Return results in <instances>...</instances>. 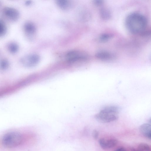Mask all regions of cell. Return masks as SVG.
Instances as JSON below:
<instances>
[{
  "label": "cell",
  "mask_w": 151,
  "mask_h": 151,
  "mask_svg": "<svg viewBox=\"0 0 151 151\" xmlns=\"http://www.w3.org/2000/svg\"><path fill=\"white\" fill-rule=\"evenodd\" d=\"M96 57L98 59L104 61H109L114 58V55L111 53L104 50L97 52L95 54Z\"/></svg>",
  "instance_id": "ba28073f"
},
{
  "label": "cell",
  "mask_w": 151,
  "mask_h": 151,
  "mask_svg": "<svg viewBox=\"0 0 151 151\" xmlns=\"http://www.w3.org/2000/svg\"><path fill=\"white\" fill-rule=\"evenodd\" d=\"M113 36V35L110 33L103 34L100 36L99 40L102 42H106L112 38Z\"/></svg>",
  "instance_id": "2e32d148"
},
{
  "label": "cell",
  "mask_w": 151,
  "mask_h": 151,
  "mask_svg": "<svg viewBox=\"0 0 151 151\" xmlns=\"http://www.w3.org/2000/svg\"><path fill=\"white\" fill-rule=\"evenodd\" d=\"M93 3L96 5L99 6L102 4L103 3V1L100 0H94Z\"/></svg>",
  "instance_id": "d6986e66"
},
{
  "label": "cell",
  "mask_w": 151,
  "mask_h": 151,
  "mask_svg": "<svg viewBox=\"0 0 151 151\" xmlns=\"http://www.w3.org/2000/svg\"><path fill=\"white\" fill-rule=\"evenodd\" d=\"M7 48L10 53L14 54L18 51L19 50V46L17 43L12 42L8 44Z\"/></svg>",
  "instance_id": "7c38bea8"
},
{
  "label": "cell",
  "mask_w": 151,
  "mask_h": 151,
  "mask_svg": "<svg viewBox=\"0 0 151 151\" xmlns=\"http://www.w3.org/2000/svg\"><path fill=\"white\" fill-rule=\"evenodd\" d=\"M57 4L61 9L66 10L69 9L71 6L70 1L66 0H58L57 1Z\"/></svg>",
  "instance_id": "8fae6325"
},
{
  "label": "cell",
  "mask_w": 151,
  "mask_h": 151,
  "mask_svg": "<svg viewBox=\"0 0 151 151\" xmlns=\"http://www.w3.org/2000/svg\"><path fill=\"white\" fill-rule=\"evenodd\" d=\"M119 110V108L116 106H107L96 114L94 117L96 120L101 123L112 122L118 119Z\"/></svg>",
  "instance_id": "3957f363"
},
{
  "label": "cell",
  "mask_w": 151,
  "mask_h": 151,
  "mask_svg": "<svg viewBox=\"0 0 151 151\" xmlns=\"http://www.w3.org/2000/svg\"><path fill=\"white\" fill-rule=\"evenodd\" d=\"M88 55L85 52L77 51H71L66 55L67 61L73 63L79 60H85L88 58Z\"/></svg>",
  "instance_id": "5b68a950"
},
{
  "label": "cell",
  "mask_w": 151,
  "mask_h": 151,
  "mask_svg": "<svg viewBox=\"0 0 151 151\" xmlns=\"http://www.w3.org/2000/svg\"><path fill=\"white\" fill-rule=\"evenodd\" d=\"M24 29L26 35L31 38L36 31V27L34 23L30 22H25L24 25Z\"/></svg>",
  "instance_id": "9c48e42d"
},
{
  "label": "cell",
  "mask_w": 151,
  "mask_h": 151,
  "mask_svg": "<svg viewBox=\"0 0 151 151\" xmlns=\"http://www.w3.org/2000/svg\"><path fill=\"white\" fill-rule=\"evenodd\" d=\"M141 134L145 137L150 139L151 138V126L150 124L145 123L141 125L139 128Z\"/></svg>",
  "instance_id": "30bf717a"
},
{
  "label": "cell",
  "mask_w": 151,
  "mask_h": 151,
  "mask_svg": "<svg viewBox=\"0 0 151 151\" xmlns=\"http://www.w3.org/2000/svg\"><path fill=\"white\" fill-rule=\"evenodd\" d=\"M138 150L139 151H151V148L148 144L144 143L139 144L138 146Z\"/></svg>",
  "instance_id": "9a60e30c"
},
{
  "label": "cell",
  "mask_w": 151,
  "mask_h": 151,
  "mask_svg": "<svg viewBox=\"0 0 151 151\" xmlns=\"http://www.w3.org/2000/svg\"><path fill=\"white\" fill-rule=\"evenodd\" d=\"M9 63L7 60L3 59L0 60V68L2 69L6 68L9 66Z\"/></svg>",
  "instance_id": "e0dca14e"
},
{
  "label": "cell",
  "mask_w": 151,
  "mask_h": 151,
  "mask_svg": "<svg viewBox=\"0 0 151 151\" xmlns=\"http://www.w3.org/2000/svg\"><path fill=\"white\" fill-rule=\"evenodd\" d=\"M31 135L18 131L7 132L0 138V147L9 150L20 148L27 143L32 137Z\"/></svg>",
  "instance_id": "6da1fadb"
},
{
  "label": "cell",
  "mask_w": 151,
  "mask_h": 151,
  "mask_svg": "<svg viewBox=\"0 0 151 151\" xmlns=\"http://www.w3.org/2000/svg\"></svg>",
  "instance_id": "7402d4cb"
},
{
  "label": "cell",
  "mask_w": 151,
  "mask_h": 151,
  "mask_svg": "<svg viewBox=\"0 0 151 151\" xmlns=\"http://www.w3.org/2000/svg\"><path fill=\"white\" fill-rule=\"evenodd\" d=\"M40 57L35 54L28 55L22 57L20 62L24 66L27 67H32L36 65L39 62Z\"/></svg>",
  "instance_id": "277c9868"
},
{
  "label": "cell",
  "mask_w": 151,
  "mask_h": 151,
  "mask_svg": "<svg viewBox=\"0 0 151 151\" xmlns=\"http://www.w3.org/2000/svg\"><path fill=\"white\" fill-rule=\"evenodd\" d=\"M7 32V27L4 22L0 19V37L4 36Z\"/></svg>",
  "instance_id": "5bb4252c"
},
{
  "label": "cell",
  "mask_w": 151,
  "mask_h": 151,
  "mask_svg": "<svg viewBox=\"0 0 151 151\" xmlns=\"http://www.w3.org/2000/svg\"><path fill=\"white\" fill-rule=\"evenodd\" d=\"M32 3V1H27L25 2V4L27 6H29Z\"/></svg>",
  "instance_id": "44dd1931"
},
{
  "label": "cell",
  "mask_w": 151,
  "mask_h": 151,
  "mask_svg": "<svg viewBox=\"0 0 151 151\" xmlns=\"http://www.w3.org/2000/svg\"><path fill=\"white\" fill-rule=\"evenodd\" d=\"M2 13L5 17L12 22H15L19 19L20 14L16 9L12 7H6L2 9Z\"/></svg>",
  "instance_id": "8992f818"
},
{
  "label": "cell",
  "mask_w": 151,
  "mask_h": 151,
  "mask_svg": "<svg viewBox=\"0 0 151 151\" xmlns=\"http://www.w3.org/2000/svg\"><path fill=\"white\" fill-rule=\"evenodd\" d=\"M126 28L134 34L144 35L147 33V20L142 14L136 12L131 13L127 17L125 20Z\"/></svg>",
  "instance_id": "7a4b0ae2"
},
{
  "label": "cell",
  "mask_w": 151,
  "mask_h": 151,
  "mask_svg": "<svg viewBox=\"0 0 151 151\" xmlns=\"http://www.w3.org/2000/svg\"><path fill=\"white\" fill-rule=\"evenodd\" d=\"M117 140L115 139H105L102 138L99 140V144L103 149L111 148L115 146L117 143Z\"/></svg>",
  "instance_id": "52a82bcc"
},
{
  "label": "cell",
  "mask_w": 151,
  "mask_h": 151,
  "mask_svg": "<svg viewBox=\"0 0 151 151\" xmlns=\"http://www.w3.org/2000/svg\"><path fill=\"white\" fill-rule=\"evenodd\" d=\"M99 132L98 131L96 130H94L92 133V135L94 139H97L99 136Z\"/></svg>",
  "instance_id": "ac0fdd59"
},
{
  "label": "cell",
  "mask_w": 151,
  "mask_h": 151,
  "mask_svg": "<svg viewBox=\"0 0 151 151\" xmlns=\"http://www.w3.org/2000/svg\"><path fill=\"white\" fill-rule=\"evenodd\" d=\"M114 151H127L123 147H120L117 148L116 150Z\"/></svg>",
  "instance_id": "ffe728a7"
},
{
  "label": "cell",
  "mask_w": 151,
  "mask_h": 151,
  "mask_svg": "<svg viewBox=\"0 0 151 151\" xmlns=\"http://www.w3.org/2000/svg\"><path fill=\"white\" fill-rule=\"evenodd\" d=\"M100 14L101 18L104 20H107L111 18V14L108 9L103 8L100 10Z\"/></svg>",
  "instance_id": "4fadbf2b"
}]
</instances>
